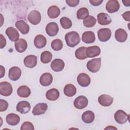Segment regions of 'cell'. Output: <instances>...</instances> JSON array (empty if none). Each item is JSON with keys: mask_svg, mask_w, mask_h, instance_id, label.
<instances>
[{"mask_svg": "<svg viewBox=\"0 0 130 130\" xmlns=\"http://www.w3.org/2000/svg\"><path fill=\"white\" fill-rule=\"evenodd\" d=\"M67 45L70 47H74L80 41L79 35L76 31H72L67 33L64 37Z\"/></svg>", "mask_w": 130, "mask_h": 130, "instance_id": "cell-1", "label": "cell"}, {"mask_svg": "<svg viewBox=\"0 0 130 130\" xmlns=\"http://www.w3.org/2000/svg\"><path fill=\"white\" fill-rule=\"evenodd\" d=\"M101 66V58H93L87 63L86 67L88 71L92 73L98 72Z\"/></svg>", "mask_w": 130, "mask_h": 130, "instance_id": "cell-2", "label": "cell"}, {"mask_svg": "<svg viewBox=\"0 0 130 130\" xmlns=\"http://www.w3.org/2000/svg\"><path fill=\"white\" fill-rule=\"evenodd\" d=\"M114 119L118 123L124 124L128 120L129 115L127 114L124 111L119 110L115 112Z\"/></svg>", "mask_w": 130, "mask_h": 130, "instance_id": "cell-3", "label": "cell"}, {"mask_svg": "<svg viewBox=\"0 0 130 130\" xmlns=\"http://www.w3.org/2000/svg\"><path fill=\"white\" fill-rule=\"evenodd\" d=\"M13 91L11 84L8 82H2L0 83V93L5 96L10 95Z\"/></svg>", "mask_w": 130, "mask_h": 130, "instance_id": "cell-4", "label": "cell"}, {"mask_svg": "<svg viewBox=\"0 0 130 130\" xmlns=\"http://www.w3.org/2000/svg\"><path fill=\"white\" fill-rule=\"evenodd\" d=\"M97 34L98 38L101 42H106L108 41L111 37V31L108 28H104L99 29Z\"/></svg>", "mask_w": 130, "mask_h": 130, "instance_id": "cell-5", "label": "cell"}, {"mask_svg": "<svg viewBox=\"0 0 130 130\" xmlns=\"http://www.w3.org/2000/svg\"><path fill=\"white\" fill-rule=\"evenodd\" d=\"M27 19L33 25L38 24L41 20V14L38 11L32 10L28 14Z\"/></svg>", "mask_w": 130, "mask_h": 130, "instance_id": "cell-6", "label": "cell"}, {"mask_svg": "<svg viewBox=\"0 0 130 130\" xmlns=\"http://www.w3.org/2000/svg\"><path fill=\"white\" fill-rule=\"evenodd\" d=\"M88 103V100L86 97L84 95H80L74 100V105L78 109H82L87 106Z\"/></svg>", "mask_w": 130, "mask_h": 130, "instance_id": "cell-7", "label": "cell"}, {"mask_svg": "<svg viewBox=\"0 0 130 130\" xmlns=\"http://www.w3.org/2000/svg\"><path fill=\"white\" fill-rule=\"evenodd\" d=\"M59 28L57 24L54 22H51L47 24L46 26V32L50 37H54L58 32Z\"/></svg>", "mask_w": 130, "mask_h": 130, "instance_id": "cell-8", "label": "cell"}, {"mask_svg": "<svg viewBox=\"0 0 130 130\" xmlns=\"http://www.w3.org/2000/svg\"><path fill=\"white\" fill-rule=\"evenodd\" d=\"M120 8L119 2L116 0H109L106 5V9L110 13L117 12Z\"/></svg>", "mask_w": 130, "mask_h": 130, "instance_id": "cell-9", "label": "cell"}, {"mask_svg": "<svg viewBox=\"0 0 130 130\" xmlns=\"http://www.w3.org/2000/svg\"><path fill=\"white\" fill-rule=\"evenodd\" d=\"M21 75V70L18 67H13L9 71V78L12 81H17Z\"/></svg>", "mask_w": 130, "mask_h": 130, "instance_id": "cell-10", "label": "cell"}, {"mask_svg": "<svg viewBox=\"0 0 130 130\" xmlns=\"http://www.w3.org/2000/svg\"><path fill=\"white\" fill-rule=\"evenodd\" d=\"M77 80L78 84L82 87L88 86L90 84L91 81L90 77L84 73H80L78 76Z\"/></svg>", "mask_w": 130, "mask_h": 130, "instance_id": "cell-11", "label": "cell"}, {"mask_svg": "<svg viewBox=\"0 0 130 130\" xmlns=\"http://www.w3.org/2000/svg\"><path fill=\"white\" fill-rule=\"evenodd\" d=\"M30 104L25 101L19 102L16 106V110L21 114H26L30 110Z\"/></svg>", "mask_w": 130, "mask_h": 130, "instance_id": "cell-12", "label": "cell"}, {"mask_svg": "<svg viewBox=\"0 0 130 130\" xmlns=\"http://www.w3.org/2000/svg\"><path fill=\"white\" fill-rule=\"evenodd\" d=\"M48 108L47 104L46 103H38L34 108L32 113L34 115H40L43 114L47 111Z\"/></svg>", "mask_w": 130, "mask_h": 130, "instance_id": "cell-13", "label": "cell"}, {"mask_svg": "<svg viewBox=\"0 0 130 130\" xmlns=\"http://www.w3.org/2000/svg\"><path fill=\"white\" fill-rule=\"evenodd\" d=\"M99 104L104 107L110 106L113 102V98L107 94H102L98 98Z\"/></svg>", "mask_w": 130, "mask_h": 130, "instance_id": "cell-14", "label": "cell"}, {"mask_svg": "<svg viewBox=\"0 0 130 130\" xmlns=\"http://www.w3.org/2000/svg\"><path fill=\"white\" fill-rule=\"evenodd\" d=\"M53 81L52 75L49 73L43 74L40 78V83L43 86H48L50 85Z\"/></svg>", "mask_w": 130, "mask_h": 130, "instance_id": "cell-15", "label": "cell"}, {"mask_svg": "<svg viewBox=\"0 0 130 130\" xmlns=\"http://www.w3.org/2000/svg\"><path fill=\"white\" fill-rule=\"evenodd\" d=\"M16 27L20 31L22 34L25 35L28 34L29 31V26L27 23L22 20H18L15 23Z\"/></svg>", "mask_w": 130, "mask_h": 130, "instance_id": "cell-16", "label": "cell"}, {"mask_svg": "<svg viewBox=\"0 0 130 130\" xmlns=\"http://www.w3.org/2000/svg\"><path fill=\"white\" fill-rule=\"evenodd\" d=\"M87 57L92 58L97 56L101 53V49L98 46H92L87 47L86 50Z\"/></svg>", "mask_w": 130, "mask_h": 130, "instance_id": "cell-17", "label": "cell"}, {"mask_svg": "<svg viewBox=\"0 0 130 130\" xmlns=\"http://www.w3.org/2000/svg\"><path fill=\"white\" fill-rule=\"evenodd\" d=\"M6 34L12 42H16L18 40L19 34L18 31L13 27H9L6 30Z\"/></svg>", "mask_w": 130, "mask_h": 130, "instance_id": "cell-18", "label": "cell"}, {"mask_svg": "<svg viewBox=\"0 0 130 130\" xmlns=\"http://www.w3.org/2000/svg\"><path fill=\"white\" fill-rule=\"evenodd\" d=\"M52 70L55 72H60L62 71L64 67L63 61L59 58L54 59L50 64Z\"/></svg>", "mask_w": 130, "mask_h": 130, "instance_id": "cell-19", "label": "cell"}, {"mask_svg": "<svg viewBox=\"0 0 130 130\" xmlns=\"http://www.w3.org/2000/svg\"><path fill=\"white\" fill-rule=\"evenodd\" d=\"M23 62L26 67L32 68L37 65V57L34 55H27L24 58Z\"/></svg>", "mask_w": 130, "mask_h": 130, "instance_id": "cell-20", "label": "cell"}, {"mask_svg": "<svg viewBox=\"0 0 130 130\" xmlns=\"http://www.w3.org/2000/svg\"><path fill=\"white\" fill-rule=\"evenodd\" d=\"M97 20L98 23L102 25L109 24L112 22V19L110 16L104 13H99L97 16Z\"/></svg>", "mask_w": 130, "mask_h": 130, "instance_id": "cell-21", "label": "cell"}, {"mask_svg": "<svg viewBox=\"0 0 130 130\" xmlns=\"http://www.w3.org/2000/svg\"><path fill=\"white\" fill-rule=\"evenodd\" d=\"M95 34L91 31H87L83 33L82 36V40L86 44L92 43L95 41Z\"/></svg>", "mask_w": 130, "mask_h": 130, "instance_id": "cell-22", "label": "cell"}, {"mask_svg": "<svg viewBox=\"0 0 130 130\" xmlns=\"http://www.w3.org/2000/svg\"><path fill=\"white\" fill-rule=\"evenodd\" d=\"M34 43L36 48H42L46 46L47 40L46 38L42 35H38L35 37Z\"/></svg>", "mask_w": 130, "mask_h": 130, "instance_id": "cell-23", "label": "cell"}, {"mask_svg": "<svg viewBox=\"0 0 130 130\" xmlns=\"http://www.w3.org/2000/svg\"><path fill=\"white\" fill-rule=\"evenodd\" d=\"M27 47V44L26 41L23 39H19L15 42V48L16 50L22 53L26 50Z\"/></svg>", "mask_w": 130, "mask_h": 130, "instance_id": "cell-24", "label": "cell"}, {"mask_svg": "<svg viewBox=\"0 0 130 130\" xmlns=\"http://www.w3.org/2000/svg\"><path fill=\"white\" fill-rule=\"evenodd\" d=\"M115 38L118 42L123 43L126 40L127 38V34L124 29L119 28L115 32Z\"/></svg>", "mask_w": 130, "mask_h": 130, "instance_id": "cell-25", "label": "cell"}, {"mask_svg": "<svg viewBox=\"0 0 130 130\" xmlns=\"http://www.w3.org/2000/svg\"><path fill=\"white\" fill-rule=\"evenodd\" d=\"M6 120L7 123L12 126L17 125L20 121L19 116L14 113H10L6 116Z\"/></svg>", "mask_w": 130, "mask_h": 130, "instance_id": "cell-26", "label": "cell"}, {"mask_svg": "<svg viewBox=\"0 0 130 130\" xmlns=\"http://www.w3.org/2000/svg\"><path fill=\"white\" fill-rule=\"evenodd\" d=\"M59 96V91L56 88H51L46 93V98L49 101H55Z\"/></svg>", "mask_w": 130, "mask_h": 130, "instance_id": "cell-27", "label": "cell"}, {"mask_svg": "<svg viewBox=\"0 0 130 130\" xmlns=\"http://www.w3.org/2000/svg\"><path fill=\"white\" fill-rule=\"evenodd\" d=\"M17 93L19 96L26 98L30 95L31 91L28 87L25 85H22L19 87V88L17 89Z\"/></svg>", "mask_w": 130, "mask_h": 130, "instance_id": "cell-28", "label": "cell"}, {"mask_svg": "<svg viewBox=\"0 0 130 130\" xmlns=\"http://www.w3.org/2000/svg\"><path fill=\"white\" fill-rule=\"evenodd\" d=\"M94 119V114L91 111H86L82 115V120L86 123H91Z\"/></svg>", "mask_w": 130, "mask_h": 130, "instance_id": "cell-29", "label": "cell"}, {"mask_svg": "<svg viewBox=\"0 0 130 130\" xmlns=\"http://www.w3.org/2000/svg\"><path fill=\"white\" fill-rule=\"evenodd\" d=\"M77 89L75 86L72 84H67L63 89L64 94L69 97H72L76 93Z\"/></svg>", "mask_w": 130, "mask_h": 130, "instance_id": "cell-30", "label": "cell"}, {"mask_svg": "<svg viewBox=\"0 0 130 130\" xmlns=\"http://www.w3.org/2000/svg\"><path fill=\"white\" fill-rule=\"evenodd\" d=\"M60 13V10L56 6H51L48 8L47 11L48 16L52 19L57 18L59 15Z\"/></svg>", "mask_w": 130, "mask_h": 130, "instance_id": "cell-31", "label": "cell"}, {"mask_svg": "<svg viewBox=\"0 0 130 130\" xmlns=\"http://www.w3.org/2000/svg\"><path fill=\"white\" fill-rule=\"evenodd\" d=\"M87 47H81L78 48L75 52V55L76 57L80 60H83L86 59L87 57L86 50Z\"/></svg>", "mask_w": 130, "mask_h": 130, "instance_id": "cell-32", "label": "cell"}, {"mask_svg": "<svg viewBox=\"0 0 130 130\" xmlns=\"http://www.w3.org/2000/svg\"><path fill=\"white\" fill-rule=\"evenodd\" d=\"M52 55L51 53L48 51H45L41 54L40 59L43 63H48L51 61Z\"/></svg>", "mask_w": 130, "mask_h": 130, "instance_id": "cell-33", "label": "cell"}, {"mask_svg": "<svg viewBox=\"0 0 130 130\" xmlns=\"http://www.w3.org/2000/svg\"><path fill=\"white\" fill-rule=\"evenodd\" d=\"M89 16L88 10L85 7L80 8L77 12V17L78 19H85Z\"/></svg>", "mask_w": 130, "mask_h": 130, "instance_id": "cell-34", "label": "cell"}, {"mask_svg": "<svg viewBox=\"0 0 130 130\" xmlns=\"http://www.w3.org/2000/svg\"><path fill=\"white\" fill-rule=\"evenodd\" d=\"M96 20L92 16H88L87 18L84 19L83 23L84 25L86 27H92L96 23Z\"/></svg>", "mask_w": 130, "mask_h": 130, "instance_id": "cell-35", "label": "cell"}, {"mask_svg": "<svg viewBox=\"0 0 130 130\" xmlns=\"http://www.w3.org/2000/svg\"><path fill=\"white\" fill-rule=\"evenodd\" d=\"M51 48L55 51H59L63 47V43L61 40L57 39L53 40L51 43Z\"/></svg>", "mask_w": 130, "mask_h": 130, "instance_id": "cell-36", "label": "cell"}, {"mask_svg": "<svg viewBox=\"0 0 130 130\" xmlns=\"http://www.w3.org/2000/svg\"><path fill=\"white\" fill-rule=\"evenodd\" d=\"M60 23L64 29H69L71 27L72 23L71 20L68 17H63L60 19Z\"/></svg>", "mask_w": 130, "mask_h": 130, "instance_id": "cell-37", "label": "cell"}, {"mask_svg": "<svg viewBox=\"0 0 130 130\" xmlns=\"http://www.w3.org/2000/svg\"><path fill=\"white\" fill-rule=\"evenodd\" d=\"M34 127L33 124L29 122V121H26L24 122L22 125L20 127V129L21 130H25V129H30V130H34Z\"/></svg>", "mask_w": 130, "mask_h": 130, "instance_id": "cell-38", "label": "cell"}, {"mask_svg": "<svg viewBox=\"0 0 130 130\" xmlns=\"http://www.w3.org/2000/svg\"><path fill=\"white\" fill-rule=\"evenodd\" d=\"M0 104H1V107H0V111L3 112L6 111L9 106V104L8 102L3 99L0 100Z\"/></svg>", "mask_w": 130, "mask_h": 130, "instance_id": "cell-39", "label": "cell"}, {"mask_svg": "<svg viewBox=\"0 0 130 130\" xmlns=\"http://www.w3.org/2000/svg\"><path fill=\"white\" fill-rule=\"evenodd\" d=\"M79 0H67L66 1V3L68 4V6L70 7H76L78 5L79 3Z\"/></svg>", "mask_w": 130, "mask_h": 130, "instance_id": "cell-40", "label": "cell"}, {"mask_svg": "<svg viewBox=\"0 0 130 130\" xmlns=\"http://www.w3.org/2000/svg\"><path fill=\"white\" fill-rule=\"evenodd\" d=\"M0 48L3 49L6 45V40L2 34L0 35Z\"/></svg>", "mask_w": 130, "mask_h": 130, "instance_id": "cell-41", "label": "cell"}, {"mask_svg": "<svg viewBox=\"0 0 130 130\" xmlns=\"http://www.w3.org/2000/svg\"><path fill=\"white\" fill-rule=\"evenodd\" d=\"M103 1V0H90L89 2L90 4L94 6H98L100 5L102 3Z\"/></svg>", "mask_w": 130, "mask_h": 130, "instance_id": "cell-42", "label": "cell"}, {"mask_svg": "<svg viewBox=\"0 0 130 130\" xmlns=\"http://www.w3.org/2000/svg\"><path fill=\"white\" fill-rule=\"evenodd\" d=\"M129 15H130V12L127 11L124 12L123 14H122V16L126 21H129Z\"/></svg>", "mask_w": 130, "mask_h": 130, "instance_id": "cell-43", "label": "cell"}, {"mask_svg": "<svg viewBox=\"0 0 130 130\" xmlns=\"http://www.w3.org/2000/svg\"><path fill=\"white\" fill-rule=\"evenodd\" d=\"M5 68L2 66H1V78H3L4 76H5Z\"/></svg>", "mask_w": 130, "mask_h": 130, "instance_id": "cell-44", "label": "cell"}, {"mask_svg": "<svg viewBox=\"0 0 130 130\" xmlns=\"http://www.w3.org/2000/svg\"><path fill=\"white\" fill-rule=\"evenodd\" d=\"M123 5L125 6L128 7L130 6V1H122Z\"/></svg>", "mask_w": 130, "mask_h": 130, "instance_id": "cell-45", "label": "cell"}, {"mask_svg": "<svg viewBox=\"0 0 130 130\" xmlns=\"http://www.w3.org/2000/svg\"><path fill=\"white\" fill-rule=\"evenodd\" d=\"M117 129L116 127H112V126H108V127H106L105 129Z\"/></svg>", "mask_w": 130, "mask_h": 130, "instance_id": "cell-46", "label": "cell"}]
</instances>
